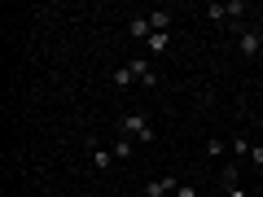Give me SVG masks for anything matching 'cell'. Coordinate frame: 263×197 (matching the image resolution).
<instances>
[{
    "instance_id": "cell-4",
    "label": "cell",
    "mask_w": 263,
    "mask_h": 197,
    "mask_svg": "<svg viewBox=\"0 0 263 197\" xmlns=\"http://www.w3.org/2000/svg\"><path fill=\"white\" fill-rule=\"evenodd\" d=\"M176 188H180L176 175H158V180H149V184H145V197H176Z\"/></svg>"
},
{
    "instance_id": "cell-15",
    "label": "cell",
    "mask_w": 263,
    "mask_h": 197,
    "mask_svg": "<svg viewBox=\"0 0 263 197\" xmlns=\"http://www.w3.org/2000/svg\"><path fill=\"white\" fill-rule=\"evenodd\" d=\"M176 197H197V188H189V184H180V188H176Z\"/></svg>"
},
{
    "instance_id": "cell-11",
    "label": "cell",
    "mask_w": 263,
    "mask_h": 197,
    "mask_svg": "<svg viewBox=\"0 0 263 197\" xmlns=\"http://www.w3.org/2000/svg\"><path fill=\"white\" fill-rule=\"evenodd\" d=\"M132 79H136V75H132V66H119V70H114V84H119V88H127Z\"/></svg>"
},
{
    "instance_id": "cell-13",
    "label": "cell",
    "mask_w": 263,
    "mask_h": 197,
    "mask_svg": "<svg viewBox=\"0 0 263 197\" xmlns=\"http://www.w3.org/2000/svg\"><path fill=\"white\" fill-rule=\"evenodd\" d=\"M206 153H211V158H219V153H228V145L219 141V136H211V141H206Z\"/></svg>"
},
{
    "instance_id": "cell-10",
    "label": "cell",
    "mask_w": 263,
    "mask_h": 197,
    "mask_svg": "<svg viewBox=\"0 0 263 197\" xmlns=\"http://www.w3.org/2000/svg\"><path fill=\"white\" fill-rule=\"evenodd\" d=\"M132 149H136V141H127V136H119V141H114V158H132Z\"/></svg>"
},
{
    "instance_id": "cell-17",
    "label": "cell",
    "mask_w": 263,
    "mask_h": 197,
    "mask_svg": "<svg viewBox=\"0 0 263 197\" xmlns=\"http://www.w3.org/2000/svg\"><path fill=\"white\" fill-rule=\"evenodd\" d=\"M254 62H259V66H263V53H259V57H254Z\"/></svg>"
},
{
    "instance_id": "cell-7",
    "label": "cell",
    "mask_w": 263,
    "mask_h": 197,
    "mask_svg": "<svg viewBox=\"0 0 263 197\" xmlns=\"http://www.w3.org/2000/svg\"><path fill=\"white\" fill-rule=\"evenodd\" d=\"M171 22H176V13H171V9H154L149 13V31H171Z\"/></svg>"
},
{
    "instance_id": "cell-6",
    "label": "cell",
    "mask_w": 263,
    "mask_h": 197,
    "mask_svg": "<svg viewBox=\"0 0 263 197\" xmlns=\"http://www.w3.org/2000/svg\"><path fill=\"white\" fill-rule=\"evenodd\" d=\"M88 149H92V167H97V171H110V162H114L110 149H101L97 141H88Z\"/></svg>"
},
{
    "instance_id": "cell-9",
    "label": "cell",
    "mask_w": 263,
    "mask_h": 197,
    "mask_svg": "<svg viewBox=\"0 0 263 197\" xmlns=\"http://www.w3.org/2000/svg\"><path fill=\"white\" fill-rule=\"evenodd\" d=\"M145 44H149V53H171V35H167V31H154Z\"/></svg>"
},
{
    "instance_id": "cell-2",
    "label": "cell",
    "mask_w": 263,
    "mask_h": 197,
    "mask_svg": "<svg viewBox=\"0 0 263 197\" xmlns=\"http://www.w3.org/2000/svg\"><path fill=\"white\" fill-rule=\"evenodd\" d=\"M237 44H241V57H259L263 53V31L259 27H246V22H237Z\"/></svg>"
},
{
    "instance_id": "cell-5",
    "label": "cell",
    "mask_w": 263,
    "mask_h": 197,
    "mask_svg": "<svg viewBox=\"0 0 263 197\" xmlns=\"http://www.w3.org/2000/svg\"><path fill=\"white\" fill-rule=\"evenodd\" d=\"M132 75H136V84H145V88H154V84H158V75H154V66L149 62H145V57H132Z\"/></svg>"
},
{
    "instance_id": "cell-18",
    "label": "cell",
    "mask_w": 263,
    "mask_h": 197,
    "mask_svg": "<svg viewBox=\"0 0 263 197\" xmlns=\"http://www.w3.org/2000/svg\"><path fill=\"white\" fill-rule=\"evenodd\" d=\"M259 31H263V22H259Z\"/></svg>"
},
{
    "instance_id": "cell-12",
    "label": "cell",
    "mask_w": 263,
    "mask_h": 197,
    "mask_svg": "<svg viewBox=\"0 0 263 197\" xmlns=\"http://www.w3.org/2000/svg\"><path fill=\"white\" fill-rule=\"evenodd\" d=\"M228 149L241 153V158H250V141H246V136H233V145H228Z\"/></svg>"
},
{
    "instance_id": "cell-8",
    "label": "cell",
    "mask_w": 263,
    "mask_h": 197,
    "mask_svg": "<svg viewBox=\"0 0 263 197\" xmlns=\"http://www.w3.org/2000/svg\"><path fill=\"white\" fill-rule=\"evenodd\" d=\"M127 35H132V40H149V35H154V31H149V18H132V22H127Z\"/></svg>"
},
{
    "instance_id": "cell-1",
    "label": "cell",
    "mask_w": 263,
    "mask_h": 197,
    "mask_svg": "<svg viewBox=\"0 0 263 197\" xmlns=\"http://www.w3.org/2000/svg\"><path fill=\"white\" fill-rule=\"evenodd\" d=\"M119 131L127 136V141H136V145H154V141H158V131H154V123L145 119L141 110L123 114V119H119Z\"/></svg>"
},
{
    "instance_id": "cell-3",
    "label": "cell",
    "mask_w": 263,
    "mask_h": 197,
    "mask_svg": "<svg viewBox=\"0 0 263 197\" xmlns=\"http://www.w3.org/2000/svg\"><path fill=\"white\" fill-rule=\"evenodd\" d=\"M246 13V0H228V5H206V18L211 22H228V27H237Z\"/></svg>"
},
{
    "instance_id": "cell-14",
    "label": "cell",
    "mask_w": 263,
    "mask_h": 197,
    "mask_svg": "<svg viewBox=\"0 0 263 197\" xmlns=\"http://www.w3.org/2000/svg\"><path fill=\"white\" fill-rule=\"evenodd\" d=\"M250 162H254V167H263V145H250Z\"/></svg>"
},
{
    "instance_id": "cell-16",
    "label": "cell",
    "mask_w": 263,
    "mask_h": 197,
    "mask_svg": "<svg viewBox=\"0 0 263 197\" xmlns=\"http://www.w3.org/2000/svg\"><path fill=\"white\" fill-rule=\"evenodd\" d=\"M224 193H228V197H250L246 188H237V184H233V188H224Z\"/></svg>"
}]
</instances>
